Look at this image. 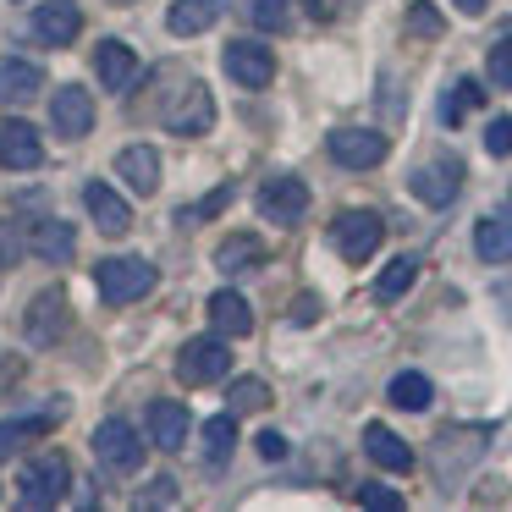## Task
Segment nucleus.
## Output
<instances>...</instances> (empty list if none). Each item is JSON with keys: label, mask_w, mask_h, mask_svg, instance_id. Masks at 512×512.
Segmentation results:
<instances>
[{"label": "nucleus", "mask_w": 512, "mask_h": 512, "mask_svg": "<svg viewBox=\"0 0 512 512\" xmlns=\"http://www.w3.org/2000/svg\"><path fill=\"white\" fill-rule=\"evenodd\" d=\"M331 243L347 265H364V259H375L380 243H386V221H380L375 210H342L331 226Z\"/></svg>", "instance_id": "f257e3e1"}, {"label": "nucleus", "mask_w": 512, "mask_h": 512, "mask_svg": "<svg viewBox=\"0 0 512 512\" xmlns=\"http://www.w3.org/2000/svg\"><path fill=\"white\" fill-rule=\"evenodd\" d=\"M226 369H232V347H226V336H221V331L182 342V353H177V375H182V386H215V380H221Z\"/></svg>", "instance_id": "f03ea898"}, {"label": "nucleus", "mask_w": 512, "mask_h": 512, "mask_svg": "<svg viewBox=\"0 0 512 512\" xmlns=\"http://www.w3.org/2000/svg\"><path fill=\"white\" fill-rule=\"evenodd\" d=\"M17 501L23 507H56L61 496H67V485H72V463L61 452H45V457H34V463L23 468V479H17Z\"/></svg>", "instance_id": "7ed1b4c3"}, {"label": "nucleus", "mask_w": 512, "mask_h": 512, "mask_svg": "<svg viewBox=\"0 0 512 512\" xmlns=\"http://www.w3.org/2000/svg\"><path fill=\"white\" fill-rule=\"evenodd\" d=\"M149 292H155V265H149V259H105L100 265V298L105 303H116V309H122V303H138V298H149Z\"/></svg>", "instance_id": "20e7f679"}, {"label": "nucleus", "mask_w": 512, "mask_h": 512, "mask_svg": "<svg viewBox=\"0 0 512 512\" xmlns=\"http://www.w3.org/2000/svg\"><path fill=\"white\" fill-rule=\"evenodd\" d=\"M94 457H100L111 474H138V468H144V435L127 419H105L100 430H94Z\"/></svg>", "instance_id": "39448f33"}, {"label": "nucleus", "mask_w": 512, "mask_h": 512, "mask_svg": "<svg viewBox=\"0 0 512 512\" xmlns=\"http://www.w3.org/2000/svg\"><path fill=\"white\" fill-rule=\"evenodd\" d=\"M325 149H331V160L347 171H375L380 160H386V133H375V127H336V133L325 138Z\"/></svg>", "instance_id": "423d86ee"}, {"label": "nucleus", "mask_w": 512, "mask_h": 512, "mask_svg": "<svg viewBox=\"0 0 512 512\" xmlns=\"http://www.w3.org/2000/svg\"><path fill=\"white\" fill-rule=\"evenodd\" d=\"M221 61H226V78H232L237 89H265V83L276 78V56H270V45H254V39H232Z\"/></svg>", "instance_id": "0eeeda50"}, {"label": "nucleus", "mask_w": 512, "mask_h": 512, "mask_svg": "<svg viewBox=\"0 0 512 512\" xmlns=\"http://www.w3.org/2000/svg\"><path fill=\"white\" fill-rule=\"evenodd\" d=\"M408 182H413V193H419L424 204L441 210V204H452L457 188H463V160H457V155H435V160H424Z\"/></svg>", "instance_id": "6e6552de"}, {"label": "nucleus", "mask_w": 512, "mask_h": 512, "mask_svg": "<svg viewBox=\"0 0 512 512\" xmlns=\"http://www.w3.org/2000/svg\"><path fill=\"white\" fill-rule=\"evenodd\" d=\"M303 210H309V188H303V177H270L265 188H259V215L276 226H298Z\"/></svg>", "instance_id": "1a4fd4ad"}, {"label": "nucleus", "mask_w": 512, "mask_h": 512, "mask_svg": "<svg viewBox=\"0 0 512 512\" xmlns=\"http://www.w3.org/2000/svg\"><path fill=\"white\" fill-rule=\"evenodd\" d=\"M34 39L39 45H50V50H61V45H72L78 39V28H83V12H78V0H39V12H34Z\"/></svg>", "instance_id": "9d476101"}, {"label": "nucleus", "mask_w": 512, "mask_h": 512, "mask_svg": "<svg viewBox=\"0 0 512 512\" xmlns=\"http://www.w3.org/2000/svg\"><path fill=\"white\" fill-rule=\"evenodd\" d=\"M94 72H100V83L111 94H127V89H138V50L133 45H122V39H100V50H94Z\"/></svg>", "instance_id": "9b49d317"}, {"label": "nucleus", "mask_w": 512, "mask_h": 512, "mask_svg": "<svg viewBox=\"0 0 512 512\" xmlns=\"http://www.w3.org/2000/svg\"><path fill=\"white\" fill-rule=\"evenodd\" d=\"M67 325H72V314H67V292L61 287L39 292V298L28 303V336H34L39 347H56L61 336H67Z\"/></svg>", "instance_id": "f8f14e48"}, {"label": "nucleus", "mask_w": 512, "mask_h": 512, "mask_svg": "<svg viewBox=\"0 0 512 512\" xmlns=\"http://www.w3.org/2000/svg\"><path fill=\"white\" fill-rule=\"evenodd\" d=\"M166 127H171V133H182V138L210 133V127H215V100H210V89H204V83H188V89H182V100L166 111Z\"/></svg>", "instance_id": "ddd939ff"}, {"label": "nucleus", "mask_w": 512, "mask_h": 512, "mask_svg": "<svg viewBox=\"0 0 512 512\" xmlns=\"http://www.w3.org/2000/svg\"><path fill=\"white\" fill-rule=\"evenodd\" d=\"M45 144H39V127L28 122H0V166L6 171H39Z\"/></svg>", "instance_id": "4468645a"}, {"label": "nucleus", "mask_w": 512, "mask_h": 512, "mask_svg": "<svg viewBox=\"0 0 512 512\" xmlns=\"http://www.w3.org/2000/svg\"><path fill=\"white\" fill-rule=\"evenodd\" d=\"M364 452L375 457L386 474H413V446L402 441L391 424H364Z\"/></svg>", "instance_id": "2eb2a0df"}, {"label": "nucleus", "mask_w": 512, "mask_h": 512, "mask_svg": "<svg viewBox=\"0 0 512 512\" xmlns=\"http://www.w3.org/2000/svg\"><path fill=\"white\" fill-rule=\"evenodd\" d=\"M83 204H89L94 226H100L105 237H122L127 226H133V210H127V199H122L116 188H105V182H89V188H83Z\"/></svg>", "instance_id": "dca6fc26"}, {"label": "nucleus", "mask_w": 512, "mask_h": 512, "mask_svg": "<svg viewBox=\"0 0 512 512\" xmlns=\"http://www.w3.org/2000/svg\"><path fill=\"white\" fill-rule=\"evenodd\" d=\"M50 122H56V133H67V138H89L94 133V100L83 89H56Z\"/></svg>", "instance_id": "f3484780"}, {"label": "nucleus", "mask_w": 512, "mask_h": 512, "mask_svg": "<svg viewBox=\"0 0 512 512\" xmlns=\"http://www.w3.org/2000/svg\"><path fill=\"white\" fill-rule=\"evenodd\" d=\"M226 12V0H171V12H166V28L177 39H193L204 34V28H215Z\"/></svg>", "instance_id": "a211bd4d"}, {"label": "nucleus", "mask_w": 512, "mask_h": 512, "mask_svg": "<svg viewBox=\"0 0 512 512\" xmlns=\"http://www.w3.org/2000/svg\"><path fill=\"white\" fill-rule=\"evenodd\" d=\"M188 430H193V419H188L182 402H155V408H149V446L177 452V446L188 441Z\"/></svg>", "instance_id": "6ab92c4d"}, {"label": "nucleus", "mask_w": 512, "mask_h": 512, "mask_svg": "<svg viewBox=\"0 0 512 512\" xmlns=\"http://www.w3.org/2000/svg\"><path fill=\"white\" fill-rule=\"evenodd\" d=\"M28 248H34L45 265H72V254H78V232H72V221H39L34 237H28Z\"/></svg>", "instance_id": "aec40b11"}, {"label": "nucleus", "mask_w": 512, "mask_h": 512, "mask_svg": "<svg viewBox=\"0 0 512 512\" xmlns=\"http://www.w3.org/2000/svg\"><path fill=\"white\" fill-rule=\"evenodd\" d=\"M116 171L127 177V188L138 193V199H149V193L160 188V155L149 144H133V149H122L116 155Z\"/></svg>", "instance_id": "412c9836"}, {"label": "nucleus", "mask_w": 512, "mask_h": 512, "mask_svg": "<svg viewBox=\"0 0 512 512\" xmlns=\"http://www.w3.org/2000/svg\"><path fill=\"white\" fill-rule=\"evenodd\" d=\"M45 78H39L34 61H0V105H28L39 100Z\"/></svg>", "instance_id": "4be33fe9"}, {"label": "nucleus", "mask_w": 512, "mask_h": 512, "mask_svg": "<svg viewBox=\"0 0 512 512\" xmlns=\"http://www.w3.org/2000/svg\"><path fill=\"white\" fill-rule=\"evenodd\" d=\"M210 325L221 336H248V331H254V309H248L243 292L226 287V292H215V298H210Z\"/></svg>", "instance_id": "5701e85b"}, {"label": "nucleus", "mask_w": 512, "mask_h": 512, "mask_svg": "<svg viewBox=\"0 0 512 512\" xmlns=\"http://www.w3.org/2000/svg\"><path fill=\"white\" fill-rule=\"evenodd\" d=\"M474 248L485 265H512V215H485L474 226Z\"/></svg>", "instance_id": "b1692460"}, {"label": "nucleus", "mask_w": 512, "mask_h": 512, "mask_svg": "<svg viewBox=\"0 0 512 512\" xmlns=\"http://www.w3.org/2000/svg\"><path fill=\"white\" fill-rule=\"evenodd\" d=\"M215 265H221L226 276L259 270V265H265V243H259V237H248V232H237V237H226V243L215 248Z\"/></svg>", "instance_id": "393cba45"}, {"label": "nucleus", "mask_w": 512, "mask_h": 512, "mask_svg": "<svg viewBox=\"0 0 512 512\" xmlns=\"http://www.w3.org/2000/svg\"><path fill=\"white\" fill-rule=\"evenodd\" d=\"M56 419H61V413H39V419H6V424H0V463H6V457H17L28 441L50 435V430H56Z\"/></svg>", "instance_id": "a878e982"}, {"label": "nucleus", "mask_w": 512, "mask_h": 512, "mask_svg": "<svg viewBox=\"0 0 512 512\" xmlns=\"http://www.w3.org/2000/svg\"><path fill=\"white\" fill-rule=\"evenodd\" d=\"M386 397H391V408L424 413V408H430V397H435V391H430V380H424L419 369H402V375H397V380H391V386H386Z\"/></svg>", "instance_id": "bb28decb"}, {"label": "nucleus", "mask_w": 512, "mask_h": 512, "mask_svg": "<svg viewBox=\"0 0 512 512\" xmlns=\"http://www.w3.org/2000/svg\"><path fill=\"white\" fill-rule=\"evenodd\" d=\"M232 452H237V413H215V419L204 424V457H210V463H226Z\"/></svg>", "instance_id": "cd10ccee"}, {"label": "nucleus", "mask_w": 512, "mask_h": 512, "mask_svg": "<svg viewBox=\"0 0 512 512\" xmlns=\"http://www.w3.org/2000/svg\"><path fill=\"white\" fill-rule=\"evenodd\" d=\"M413 281H419V259H408V254H402V259H391V265L380 270L375 298H380V303H391V298H402V292H408Z\"/></svg>", "instance_id": "c85d7f7f"}, {"label": "nucleus", "mask_w": 512, "mask_h": 512, "mask_svg": "<svg viewBox=\"0 0 512 512\" xmlns=\"http://www.w3.org/2000/svg\"><path fill=\"white\" fill-rule=\"evenodd\" d=\"M479 100H485V89H479L474 78H463V83H457V89L441 100V122H446V127H457V122H463V116L479 105Z\"/></svg>", "instance_id": "c756f323"}, {"label": "nucleus", "mask_w": 512, "mask_h": 512, "mask_svg": "<svg viewBox=\"0 0 512 512\" xmlns=\"http://www.w3.org/2000/svg\"><path fill=\"white\" fill-rule=\"evenodd\" d=\"M259 408H270V386H265V380H254V375L232 380V413H259Z\"/></svg>", "instance_id": "7c9ffc66"}, {"label": "nucleus", "mask_w": 512, "mask_h": 512, "mask_svg": "<svg viewBox=\"0 0 512 512\" xmlns=\"http://www.w3.org/2000/svg\"><path fill=\"white\" fill-rule=\"evenodd\" d=\"M485 78L496 83V89H512V34L490 45V56H485Z\"/></svg>", "instance_id": "2f4dec72"}, {"label": "nucleus", "mask_w": 512, "mask_h": 512, "mask_svg": "<svg viewBox=\"0 0 512 512\" xmlns=\"http://www.w3.org/2000/svg\"><path fill=\"white\" fill-rule=\"evenodd\" d=\"M248 12H254V23L265 28V34H281V28L292 23V0H254Z\"/></svg>", "instance_id": "473e14b6"}, {"label": "nucleus", "mask_w": 512, "mask_h": 512, "mask_svg": "<svg viewBox=\"0 0 512 512\" xmlns=\"http://www.w3.org/2000/svg\"><path fill=\"white\" fill-rule=\"evenodd\" d=\"M441 12H435L430 0H413V12H408V34L413 39H441Z\"/></svg>", "instance_id": "72a5a7b5"}, {"label": "nucleus", "mask_w": 512, "mask_h": 512, "mask_svg": "<svg viewBox=\"0 0 512 512\" xmlns=\"http://www.w3.org/2000/svg\"><path fill=\"white\" fill-rule=\"evenodd\" d=\"M358 501H364L369 512H397L402 507V496L391 485H358Z\"/></svg>", "instance_id": "f704fd0d"}, {"label": "nucleus", "mask_w": 512, "mask_h": 512, "mask_svg": "<svg viewBox=\"0 0 512 512\" xmlns=\"http://www.w3.org/2000/svg\"><path fill=\"white\" fill-rule=\"evenodd\" d=\"M485 149L490 155H512V116H496V122L485 127Z\"/></svg>", "instance_id": "c9c22d12"}, {"label": "nucleus", "mask_w": 512, "mask_h": 512, "mask_svg": "<svg viewBox=\"0 0 512 512\" xmlns=\"http://www.w3.org/2000/svg\"><path fill=\"white\" fill-rule=\"evenodd\" d=\"M17 254H23V237H17L12 221H0V270H12Z\"/></svg>", "instance_id": "e433bc0d"}, {"label": "nucleus", "mask_w": 512, "mask_h": 512, "mask_svg": "<svg viewBox=\"0 0 512 512\" xmlns=\"http://www.w3.org/2000/svg\"><path fill=\"white\" fill-rule=\"evenodd\" d=\"M309 12L320 17V23H336V17L353 12V0H309Z\"/></svg>", "instance_id": "4c0bfd02"}, {"label": "nucleus", "mask_w": 512, "mask_h": 512, "mask_svg": "<svg viewBox=\"0 0 512 512\" xmlns=\"http://www.w3.org/2000/svg\"><path fill=\"white\" fill-rule=\"evenodd\" d=\"M149 485H155V490H144V496H138L144 507H166V501H177V485H171V479H149Z\"/></svg>", "instance_id": "58836bf2"}, {"label": "nucleus", "mask_w": 512, "mask_h": 512, "mask_svg": "<svg viewBox=\"0 0 512 512\" xmlns=\"http://www.w3.org/2000/svg\"><path fill=\"white\" fill-rule=\"evenodd\" d=\"M259 452H265L270 463H281V457H287V435H281V430H265V435H259Z\"/></svg>", "instance_id": "ea45409f"}, {"label": "nucleus", "mask_w": 512, "mask_h": 512, "mask_svg": "<svg viewBox=\"0 0 512 512\" xmlns=\"http://www.w3.org/2000/svg\"><path fill=\"white\" fill-rule=\"evenodd\" d=\"M320 320V298H298L292 303V325H314Z\"/></svg>", "instance_id": "a19ab883"}, {"label": "nucleus", "mask_w": 512, "mask_h": 512, "mask_svg": "<svg viewBox=\"0 0 512 512\" xmlns=\"http://www.w3.org/2000/svg\"><path fill=\"white\" fill-rule=\"evenodd\" d=\"M485 6H490V0H457V12H468V17H479Z\"/></svg>", "instance_id": "79ce46f5"}, {"label": "nucleus", "mask_w": 512, "mask_h": 512, "mask_svg": "<svg viewBox=\"0 0 512 512\" xmlns=\"http://www.w3.org/2000/svg\"><path fill=\"white\" fill-rule=\"evenodd\" d=\"M111 6H127V0H111Z\"/></svg>", "instance_id": "37998d69"}]
</instances>
